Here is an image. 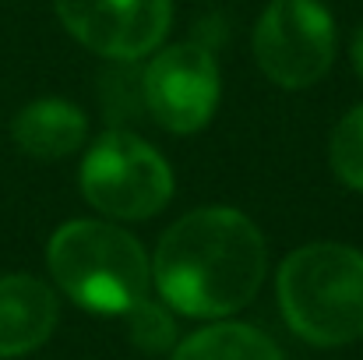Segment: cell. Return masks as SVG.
<instances>
[{
  "instance_id": "1",
  "label": "cell",
  "mask_w": 363,
  "mask_h": 360,
  "mask_svg": "<svg viewBox=\"0 0 363 360\" xmlns=\"http://www.w3.org/2000/svg\"><path fill=\"white\" fill-rule=\"evenodd\" d=\"M268 254L257 227L237 209H198L173 223L152 261V279L173 311L223 318L264 283Z\"/></svg>"
},
{
  "instance_id": "2",
  "label": "cell",
  "mask_w": 363,
  "mask_h": 360,
  "mask_svg": "<svg viewBox=\"0 0 363 360\" xmlns=\"http://www.w3.org/2000/svg\"><path fill=\"white\" fill-rule=\"evenodd\" d=\"M279 304L289 329L314 347L363 336V251L346 244L296 247L279 268Z\"/></svg>"
},
{
  "instance_id": "3",
  "label": "cell",
  "mask_w": 363,
  "mask_h": 360,
  "mask_svg": "<svg viewBox=\"0 0 363 360\" xmlns=\"http://www.w3.org/2000/svg\"><path fill=\"white\" fill-rule=\"evenodd\" d=\"M57 286L96 315H123L148 290V258L141 244L121 227L96 219L64 223L46 247Z\"/></svg>"
},
{
  "instance_id": "4",
  "label": "cell",
  "mask_w": 363,
  "mask_h": 360,
  "mask_svg": "<svg viewBox=\"0 0 363 360\" xmlns=\"http://www.w3.org/2000/svg\"><path fill=\"white\" fill-rule=\"evenodd\" d=\"M82 191L89 205L113 219H148L173 195L169 163L141 138L106 131L82 163Z\"/></svg>"
},
{
  "instance_id": "5",
  "label": "cell",
  "mask_w": 363,
  "mask_h": 360,
  "mask_svg": "<svg viewBox=\"0 0 363 360\" xmlns=\"http://www.w3.org/2000/svg\"><path fill=\"white\" fill-rule=\"evenodd\" d=\"M254 57L282 89H307L335 60V21L318 0H272L254 28Z\"/></svg>"
},
{
  "instance_id": "6",
  "label": "cell",
  "mask_w": 363,
  "mask_h": 360,
  "mask_svg": "<svg viewBox=\"0 0 363 360\" xmlns=\"http://www.w3.org/2000/svg\"><path fill=\"white\" fill-rule=\"evenodd\" d=\"M141 103L173 134L205 127L219 103V67L201 43L166 46L141 75Z\"/></svg>"
},
{
  "instance_id": "7",
  "label": "cell",
  "mask_w": 363,
  "mask_h": 360,
  "mask_svg": "<svg viewBox=\"0 0 363 360\" xmlns=\"http://www.w3.org/2000/svg\"><path fill=\"white\" fill-rule=\"evenodd\" d=\"M64 28L99 57H148L169 32L173 0H53Z\"/></svg>"
},
{
  "instance_id": "8",
  "label": "cell",
  "mask_w": 363,
  "mask_h": 360,
  "mask_svg": "<svg viewBox=\"0 0 363 360\" xmlns=\"http://www.w3.org/2000/svg\"><path fill=\"white\" fill-rule=\"evenodd\" d=\"M57 325V297L35 276H0V357L32 354Z\"/></svg>"
},
{
  "instance_id": "9",
  "label": "cell",
  "mask_w": 363,
  "mask_h": 360,
  "mask_svg": "<svg viewBox=\"0 0 363 360\" xmlns=\"http://www.w3.org/2000/svg\"><path fill=\"white\" fill-rule=\"evenodd\" d=\"M11 134L18 148L35 159H64L85 141L89 124L78 107L64 99H39V103H28L14 117Z\"/></svg>"
},
{
  "instance_id": "10",
  "label": "cell",
  "mask_w": 363,
  "mask_h": 360,
  "mask_svg": "<svg viewBox=\"0 0 363 360\" xmlns=\"http://www.w3.org/2000/svg\"><path fill=\"white\" fill-rule=\"evenodd\" d=\"M173 360H282V354L264 332L240 322H223L184 339Z\"/></svg>"
},
{
  "instance_id": "11",
  "label": "cell",
  "mask_w": 363,
  "mask_h": 360,
  "mask_svg": "<svg viewBox=\"0 0 363 360\" xmlns=\"http://www.w3.org/2000/svg\"><path fill=\"white\" fill-rule=\"evenodd\" d=\"M123 318H127V336H130V343L141 354L159 357V354L173 350V343H177V322H173V315L162 304L141 297L134 307L123 311Z\"/></svg>"
},
{
  "instance_id": "12",
  "label": "cell",
  "mask_w": 363,
  "mask_h": 360,
  "mask_svg": "<svg viewBox=\"0 0 363 360\" xmlns=\"http://www.w3.org/2000/svg\"><path fill=\"white\" fill-rule=\"evenodd\" d=\"M328 159H332V170L342 184L363 191V107L350 110L339 120V127L332 131Z\"/></svg>"
},
{
  "instance_id": "13",
  "label": "cell",
  "mask_w": 363,
  "mask_h": 360,
  "mask_svg": "<svg viewBox=\"0 0 363 360\" xmlns=\"http://www.w3.org/2000/svg\"><path fill=\"white\" fill-rule=\"evenodd\" d=\"M353 67L363 75V25H360V32L353 36Z\"/></svg>"
}]
</instances>
